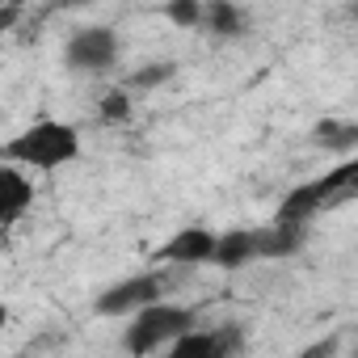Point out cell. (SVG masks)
<instances>
[{
  "mask_svg": "<svg viewBox=\"0 0 358 358\" xmlns=\"http://www.w3.org/2000/svg\"><path fill=\"white\" fill-rule=\"evenodd\" d=\"M76 156H80V131L59 118H38L5 143V160L26 164L34 173H51L59 164H72Z\"/></svg>",
  "mask_w": 358,
  "mask_h": 358,
  "instance_id": "obj_1",
  "label": "cell"
},
{
  "mask_svg": "<svg viewBox=\"0 0 358 358\" xmlns=\"http://www.w3.org/2000/svg\"><path fill=\"white\" fill-rule=\"evenodd\" d=\"M341 199H358V152H354V156H345L337 169H329V173L312 177V182L295 186V190H291V194L278 203L274 220L303 228V224H308V220H312L320 207H329V203H341Z\"/></svg>",
  "mask_w": 358,
  "mask_h": 358,
  "instance_id": "obj_2",
  "label": "cell"
},
{
  "mask_svg": "<svg viewBox=\"0 0 358 358\" xmlns=\"http://www.w3.org/2000/svg\"><path fill=\"white\" fill-rule=\"evenodd\" d=\"M194 320H199V316H194L190 308L156 299V303H148V308H139V312L131 316V324L122 329V350H131V354H156V350H169L182 333L194 329Z\"/></svg>",
  "mask_w": 358,
  "mask_h": 358,
  "instance_id": "obj_3",
  "label": "cell"
},
{
  "mask_svg": "<svg viewBox=\"0 0 358 358\" xmlns=\"http://www.w3.org/2000/svg\"><path fill=\"white\" fill-rule=\"evenodd\" d=\"M118 34L110 26H80L64 43V68L76 76H110L118 68Z\"/></svg>",
  "mask_w": 358,
  "mask_h": 358,
  "instance_id": "obj_4",
  "label": "cell"
},
{
  "mask_svg": "<svg viewBox=\"0 0 358 358\" xmlns=\"http://www.w3.org/2000/svg\"><path fill=\"white\" fill-rule=\"evenodd\" d=\"M160 295H164V274H160V270H148V274H135V278H122V282L106 287L93 308H97L101 316H122V320H131L139 308L156 303Z\"/></svg>",
  "mask_w": 358,
  "mask_h": 358,
  "instance_id": "obj_5",
  "label": "cell"
},
{
  "mask_svg": "<svg viewBox=\"0 0 358 358\" xmlns=\"http://www.w3.org/2000/svg\"><path fill=\"white\" fill-rule=\"evenodd\" d=\"M241 345H245V329L236 324H211V329L194 324L190 333H182L169 345V354L173 358H232Z\"/></svg>",
  "mask_w": 358,
  "mask_h": 358,
  "instance_id": "obj_6",
  "label": "cell"
},
{
  "mask_svg": "<svg viewBox=\"0 0 358 358\" xmlns=\"http://www.w3.org/2000/svg\"><path fill=\"white\" fill-rule=\"evenodd\" d=\"M215 249H220V232H211L203 224H190L182 232H173L156 249V262H164V266H211Z\"/></svg>",
  "mask_w": 358,
  "mask_h": 358,
  "instance_id": "obj_7",
  "label": "cell"
},
{
  "mask_svg": "<svg viewBox=\"0 0 358 358\" xmlns=\"http://www.w3.org/2000/svg\"><path fill=\"white\" fill-rule=\"evenodd\" d=\"M30 207H34V177H30V169L5 160V173H0V224L13 228Z\"/></svg>",
  "mask_w": 358,
  "mask_h": 358,
  "instance_id": "obj_8",
  "label": "cell"
},
{
  "mask_svg": "<svg viewBox=\"0 0 358 358\" xmlns=\"http://www.w3.org/2000/svg\"><path fill=\"white\" fill-rule=\"evenodd\" d=\"M257 257H266V249H262V228H257V232H224L211 266H220V270H241V266H249V262H257Z\"/></svg>",
  "mask_w": 358,
  "mask_h": 358,
  "instance_id": "obj_9",
  "label": "cell"
},
{
  "mask_svg": "<svg viewBox=\"0 0 358 358\" xmlns=\"http://www.w3.org/2000/svg\"><path fill=\"white\" fill-rule=\"evenodd\" d=\"M203 30L211 38H245L249 34V13L236 5V0H207Z\"/></svg>",
  "mask_w": 358,
  "mask_h": 358,
  "instance_id": "obj_10",
  "label": "cell"
},
{
  "mask_svg": "<svg viewBox=\"0 0 358 358\" xmlns=\"http://www.w3.org/2000/svg\"><path fill=\"white\" fill-rule=\"evenodd\" d=\"M312 143L333 156H354L358 152V118H320L312 127Z\"/></svg>",
  "mask_w": 358,
  "mask_h": 358,
  "instance_id": "obj_11",
  "label": "cell"
},
{
  "mask_svg": "<svg viewBox=\"0 0 358 358\" xmlns=\"http://www.w3.org/2000/svg\"><path fill=\"white\" fill-rule=\"evenodd\" d=\"M177 76V68L169 64V59H160V64H143V68H135L122 85L131 89V93H148V89H160V85H169Z\"/></svg>",
  "mask_w": 358,
  "mask_h": 358,
  "instance_id": "obj_12",
  "label": "cell"
},
{
  "mask_svg": "<svg viewBox=\"0 0 358 358\" xmlns=\"http://www.w3.org/2000/svg\"><path fill=\"white\" fill-rule=\"evenodd\" d=\"M203 13H207V0H169L164 17L177 30H203Z\"/></svg>",
  "mask_w": 358,
  "mask_h": 358,
  "instance_id": "obj_13",
  "label": "cell"
},
{
  "mask_svg": "<svg viewBox=\"0 0 358 358\" xmlns=\"http://www.w3.org/2000/svg\"><path fill=\"white\" fill-rule=\"evenodd\" d=\"M131 101H135V93L122 85V89H106L101 93V101H97V118L101 122H122L127 114H131Z\"/></svg>",
  "mask_w": 358,
  "mask_h": 358,
  "instance_id": "obj_14",
  "label": "cell"
},
{
  "mask_svg": "<svg viewBox=\"0 0 358 358\" xmlns=\"http://www.w3.org/2000/svg\"><path fill=\"white\" fill-rule=\"evenodd\" d=\"M354 9H358V0H354Z\"/></svg>",
  "mask_w": 358,
  "mask_h": 358,
  "instance_id": "obj_15",
  "label": "cell"
}]
</instances>
